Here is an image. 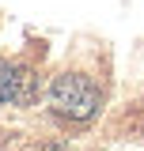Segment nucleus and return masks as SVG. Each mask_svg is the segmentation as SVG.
<instances>
[{
  "instance_id": "nucleus-1",
  "label": "nucleus",
  "mask_w": 144,
  "mask_h": 151,
  "mask_svg": "<svg viewBox=\"0 0 144 151\" xmlns=\"http://www.w3.org/2000/svg\"><path fill=\"white\" fill-rule=\"evenodd\" d=\"M99 102H103L99 87L91 83L87 76H80V72H65V76H57L53 83H49V106L61 117H68V121H87V117H95L99 113Z\"/></svg>"
},
{
  "instance_id": "nucleus-2",
  "label": "nucleus",
  "mask_w": 144,
  "mask_h": 151,
  "mask_svg": "<svg viewBox=\"0 0 144 151\" xmlns=\"http://www.w3.org/2000/svg\"><path fill=\"white\" fill-rule=\"evenodd\" d=\"M15 98H19V72L8 60H0V106L4 102H15Z\"/></svg>"
}]
</instances>
